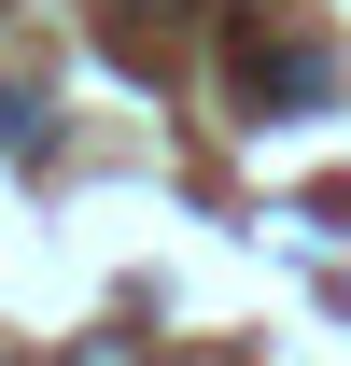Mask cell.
Returning <instances> with one entry per match:
<instances>
[{
	"mask_svg": "<svg viewBox=\"0 0 351 366\" xmlns=\"http://www.w3.org/2000/svg\"><path fill=\"white\" fill-rule=\"evenodd\" d=\"M239 85H253V99H323V56H309V43H267V29H253V43H239Z\"/></svg>",
	"mask_w": 351,
	"mask_h": 366,
	"instance_id": "1",
	"label": "cell"
},
{
	"mask_svg": "<svg viewBox=\"0 0 351 366\" xmlns=\"http://www.w3.org/2000/svg\"><path fill=\"white\" fill-rule=\"evenodd\" d=\"M71 366H141V338H85V352H71Z\"/></svg>",
	"mask_w": 351,
	"mask_h": 366,
	"instance_id": "2",
	"label": "cell"
},
{
	"mask_svg": "<svg viewBox=\"0 0 351 366\" xmlns=\"http://www.w3.org/2000/svg\"><path fill=\"white\" fill-rule=\"evenodd\" d=\"M0 14H14V0H0Z\"/></svg>",
	"mask_w": 351,
	"mask_h": 366,
	"instance_id": "3",
	"label": "cell"
},
{
	"mask_svg": "<svg viewBox=\"0 0 351 366\" xmlns=\"http://www.w3.org/2000/svg\"><path fill=\"white\" fill-rule=\"evenodd\" d=\"M0 366H14V352H0Z\"/></svg>",
	"mask_w": 351,
	"mask_h": 366,
	"instance_id": "4",
	"label": "cell"
}]
</instances>
